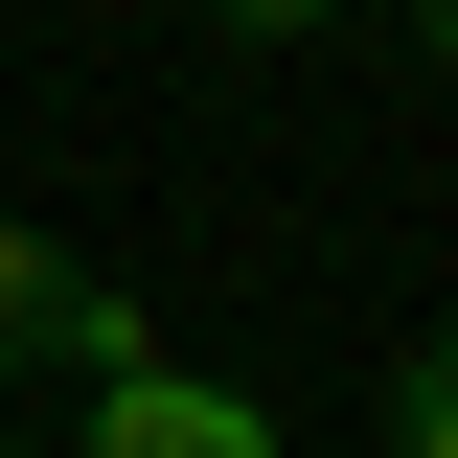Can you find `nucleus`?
<instances>
[{
    "label": "nucleus",
    "mask_w": 458,
    "mask_h": 458,
    "mask_svg": "<svg viewBox=\"0 0 458 458\" xmlns=\"http://www.w3.org/2000/svg\"><path fill=\"white\" fill-rule=\"evenodd\" d=\"M69 458H276V390H229L138 298H92V321H69Z\"/></svg>",
    "instance_id": "f257e3e1"
},
{
    "label": "nucleus",
    "mask_w": 458,
    "mask_h": 458,
    "mask_svg": "<svg viewBox=\"0 0 458 458\" xmlns=\"http://www.w3.org/2000/svg\"><path fill=\"white\" fill-rule=\"evenodd\" d=\"M92 252H47V229H0V367H69V321H92Z\"/></svg>",
    "instance_id": "f03ea898"
},
{
    "label": "nucleus",
    "mask_w": 458,
    "mask_h": 458,
    "mask_svg": "<svg viewBox=\"0 0 458 458\" xmlns=\"http://www.w3.org/2000/svg\"><path fill=\"white\" fill-rule=\"evenodd\" d=\"M367 458H458V321H412L367 367Z\"/></svg>",
    "instance_id": "7ed1b4c3"
},
{
    "label": "nucleus",
    "mask_w": 458,
    "mask_h": 458,
    "mask_svg": "<svg viewBox=\"0 0 458 458\" xmlns=\"http://www.w3.org/2000/svg\"><path fill=\"white\" fill-rule=\"evenodd\" d=\"M412 69H458V0H412Z\"/></svg>",
    "instance_id": "20e7f679"
},
{
    "label": "nucleus",
    "mask_w": 458,
    "mask_h": 458,
    "mask_svg": "<svg viewBox=\"0 0 458 458\" xmlns=\"http://www.w3.org/2000/svg\"><path fill=\"white\" fill-rule=\"evenodd\" d=\"M0 458H69V436H0Z\"/></svg>",
    "instance_id": "39448f33"
}]
</instances>
